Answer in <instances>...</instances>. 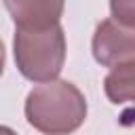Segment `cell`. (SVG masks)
<instances>
[{"mask_svg":"<svg viewBox=\"0 0 135 135\" xmlns=\"http://www.w3.org/2000/svg\"><path fill=\"white\" fill-rule=\"evenodd\" d=\"M25 118L44 135H70L86 118V99L76 84L49 80L30 91Z\"/></svg>","mask_w":135,"mask_h":135,"instance_id":"1","label":"cell"},{"mask_svg":"<svg viewBox=\"0 0 135 135\" xmlns=\"http://www.w3.org/2000/svg\"><path fill=\"white\" fill-rule=\"evenodd\" d=\"M15 61L19 72L32 82H49L59 76L65 61V34L57 23L46 30L15 32Z\"/></svg>","mask_w":135,"mask_h":135,"instance_id":"2","label":"cell"},{"mask_svg":"<svg viewBox=\"0 0 135 135\" xmlns=\"http://www.w3.org/2000/svg\"><path fill=\"white\" fill-rule=\"evenodd\" d=\"M93 55L105 68H116L120 63L133 61L135 32L116 23L114 19H103L93 36Z\"/></svg>","mask_w":135,"mask_h":135,"instance_id":"3","label":"cell"},{"mask_svg":"<svg viewBox=\"0 0 135 135\" xmlns=\"http://www.w3.org/2000/svg\"><path fill=\"white\" fill-rule=\"evenodd\" d=\"M65 0H4L6 11L21 30H46L59 23Z\"/></svg>","mask_w":135,"mask_h":135,"instance_id":"4","label":"cell"},{"mask_svg":"<svg viewBox=\"0 0 135 135\" xmlns=\"http://www.w3.org/2000/svg\"><path fill=\"white\" fill-rule=\"evenodd\" d=\"M133 61L112 68L105 78V95L112 103H127L133 99Z\"/></svg>","mask_w":135,"mask_h":135,"instance_id":"5","label":"cell"},{"mask_svg":"<svg viewBox=\"0 0 135 135\" xmlns=\"http://www.w3.org/2000/svg\"><path fill=\"white\" fill-rule=\"evenodd\" d=\"M112 19L124 27L133 30L135 23V0H110Z\"/></svg>","mask_w":135,"mask_h":135,"instance_id":"6","label":"cell"},{"mask_svg":"<svg viewBox=\"0 0 135 135\" xmlns=\"http://www.w3.org/2000/svg\"><path fill=\"white\" fill-rule=\"evenodd\" d=\"M2 70H4V44L0 40V76H2Z\"/></svg>","mask_w":135,"mask_h":135,"instance_id":"7","label":"cell"},{"mask_svg":"<svg viewBox=\"0 0 135 135\" xmlns=\"http://www.w3.org/2000/svg\"><path fill=\"white\" fill-rule=\"evenodd\" d=\"M0 135H17V133H15L13 129H8V127H2V124H0Z\"/></svg>","mask_w":135,"mask_h":135,"instance_id":"8","label":"cell"}]
</instances>
